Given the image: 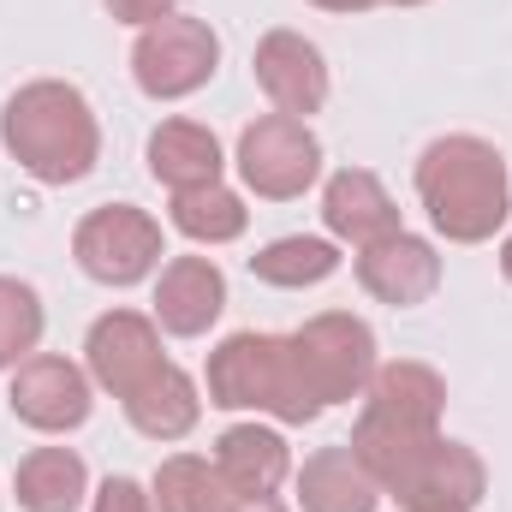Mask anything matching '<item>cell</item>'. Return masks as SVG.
I'll use <instances>...</instances> for the list:
<instances>
[{
	"label": "cell",
	"mask_w": 512,
	"mask_h": 512,
	"mask_svg": "<svg viewBox=\"0 0 512 512\" xmlns=\"http://www.w3.org/2000/svg\"><path fill=\"white\" fill-rule=\"evenodd\" d=\"M0 143L36 185H78L102 161V126L78 84L30 78L0 108Z\"/></svg>",
	"instance_id": "obj_1"
},
{
	"label": "cell",
	"mask_w": 512,
	"mask_h": 512,
	"mask_svg": "<svg viewBox=\"0 0 512 512\" xmlns=\"http://www.w3.org/2000/svg\"><path fill=\"white\" fill-rule=\"evenodd\" d=\"M417 203L447 245H489L512 215L507 161L489 137L453 131L417 155Z\"/></svg>",
	"instance_id": "obj_2"
},
{
	"label": "cell",
	"mask_w": 512,
	"mask_h": 512,
	"mask_svg": "<svg viewBox=\"0 0 512 512\" xmlns=\"http://www.w3.org/2000/svg\"><path fill=\"white\" fill-rule=\"evenodd\" d=\"M203 382H209V405L256 411V417H274L286 429H304L328 411L292 352V334H227L209 352Z\"/></svg>",
	"instance_id": "obj_3"
},
{
	"label": "cell",
	"mask_w": 512,
	"mask_h": 512,
	"mask_svg": "<svg viewBox=\"0 0 512 512\" xmlns=\"http://www.w3.org/2000/svg\"><path fill=\"white\" fill-rule=\"evenodd\" d=\"M215 66H221V36L209 30V18H191V12H167L131 42V78L149 102L197 96L215 78Z\"/></svg>",
	"instance_id": "obj_4"
},
{
	"label": "cell",
	"mask_w": 512,
	"mask_h": 512,
	"mask_svg": "<svg viewBox=\"0 0 512 512\" xmlns=\"http://www.w3.org/2000/svg\"><path fill=\"white\" fill-rule=\"evenodd\" d=\"M72 256L102 286H137V280H149L161 268L167 245H161V221L149 209H137V203H102V209H90L78 221Z\"/></svg>",
	"instance_id": "obj_5"
},
{
	"label": "cell",
	"mask_w": 512,
	"mask_h": 512,
	"mask_svg": "<svg viewBox=\"0 0 512 512\" xmlns=\"http://www.w3.org/2000/svg\"><path fill=\"white\" fill-rule=\"evenodd\" d=\"M292 352H298V364H304V376H310L322 405L364 399V387H370L376 364H382L370 322L346 316V310H322L304 328H292Z\"/></svg>",
	"instance_id": "obj_6"
},
{
	"label": "cell",
	"mask_w": 512,
	"mask_h": 512,
	"mask_svg": "<svg viewBox=\"0 0 512 512\" xmlns=\"http://www.w3.org/2000/svg\"><path fill=\"white\" fill-rule=\"evenodd\" d=\"M233 161H239V179L268 203H292V197H304L322 179V143H316L310 120H292V114L251 120L239 131V155Z\"/></svg>",
	"instance_id": "obj_7"
},
{
	"label": "cell",
	"mask_w": 512,
	"mask_h": 512,
	"mask_svg": "<svg viewBox=\"0 0 512 512\" xmlns=\"http://www.w3.org/2000/svg\"><path fill=\"white\" fill-rule=\"evenodd\" d=\"M382 495L399 512H477L483 495H489V465H483L477 447L435 435Z\"/></svg>",
	"instance_id": "obj_8"
},
{
	"label": "cell",
	"mask_w": 512,
	"mask_h": 512,
	"mask_svg": "<svg viewBox=\"0 0 512 512\" xmlns=\"http://www.w3.org/2000/svg\"><path fill=\"white\" fill-rule=\"evenodd\" d=\"M6 405H12V417H18L24 429H36V435H72V429H84L90 411H96V382H90V370H78V364L60 358V352H36V358H24V364L12 370Z\"/></svg>",
	"instance_id": "obj_9"
},
{
	"label": "cell",
	"mask_w": 512,
	"mask_h": 512,
	"mask_svg": "<svg viewBox=\"0 0 512 512\" xmlns=\"http://www.w3.org/2000/svg\"><path fill=\"white\" fill-rule=\"evenodd\" d=\"M161 328L155 316H137V310H108L90 322V340H84V370L90 382L114 399H131L137 387L161 370Z\"/></svg>",
	"instance_id": "obj_10"
},
{
	"label": "cell",
	"mask_w": 512,
	"mask_h": 512,
	"mask_svg": "<svg viewBox=\"0 0 512 512\" xmlns=\"http://www.w3.org/2000/svg\"><path fill=\"white\" fill-rule=\"evenodd\" d=\"M251 72H256V84H262V96L274 102V114L310 120V114L328 108V90H334L328 60H322V48H316L310 36H298V30H268V36L256 42Z\"/></svg>",
	"instance_id": "obj_11"
},
{
	"label": "cell",
	"mask_w": 512,
	"mask_h": 512,
	"mask_svg": "<svg viewBox=\"0 0 512 512\" xmlns=\"http://www.w3.org/2000/svg\"><path fill=\"white\" fill-rule=\"evenodd\" d=\"M227 310V274L215 256H173L155 274V328L173 340H203Z\"/></svg>",
	"instance_id": "obj_12"
},
{
	"label": "cell",
	"mask_w": 512,
	"mask_h": 512,
	"mask_svg": "<svg viewBox=\"0 0 512 512\" xmlns=\"http://www.w3.org/2000/svg\"><path fill=\"white\" fill-rule=\"evenodd\" d=\"M358 268V286L376 298V304H393V310H411V304H429L435 286H441V251L417 233H387L376 245L352 256Z\"/></svg>",
	"instance_id": "obj_13"
},
{
	"label": "cell",
	"mask_w": 512,
	"mask_h": 512,
	"mask_svg": "<svg viewBox=\"0 0 512 512\" xmlns=\"http://www.w3.org/2000/svg\"><path fill=\"white\" fill-rule=\"evenodd\" d=\"M322 227H328L334 245L364 251V245H376L387 233H399L405 221H399V203L387 197V185L370 167H340L322 185Z\"/></svg>",
	"instance_id": "obj_14"
},
{
	"label": "cell",
	"mask_w": 512,
	"mask_h": 512,
	"mask_svg": "<svg viewBox=\"0 0 512 512\" xmlns=\"http://www.w3.org/2000/svg\"><path fill=\"white\" fill-rule=\"evenodd\" d=\"M215 471H221V483L233 489V501L239 495H274L286 477H292V447H286V435L274 429V423H233V429H221V441H215Z\"/></svg>",
	"instance_id": "obj_15"
},
{
	"label": "cell",
	"mask_w": 512,
	"mask_h": 512,
	"mask_svg": "<svg viewBox=\"0 0 512 512\" xmlns=\"http://www.w3.org/2000/svg\"><path fill=\"white\" fill-rule=\"evenodd\" d=\"M364 411L382 417V423H399V429H423L435 435L441 429V411H447V382L429 370V364H376V376L364 387Z\"/></svg>",
	"instance_id": "obj_16"
},
{
	"label": "cell",
	"mask_w": 512,
	"mask_h": 512,
	"mask_svg": "<svg viewBox=\"0 0 512 512\" xmlns=\"http://www.w3.org/2000/svg\"><path fill=\"white\" fill-rule=\"evenodd\" d=\"M298 512H376L382 507V483L358 465V453L340 447H316L298 471Z\"/></svg>",
	"instance_id": "obj_17"
},
{
	"label": "cell",
	"mask_w": 512,
	"mask_h": 512,
	"mask_svg": "<svg viewBox=\"0 0 512 512\" xmlns=\"http://www.w3.org/2000/svg\"><path fill=\"white\" fill-rule=\"evenodd\" d=\"M221 137L197 120H161L149 131V173L167 191H197V185H221Z\"/></svg>",
	"instance_id": "obj_18"
},
{
	"label": "cell",
	"mask_w": 512,
	"mask_h": 512,
	"mask_svg": "<svg viewBox=\"0 0 512 512\" xmlns=\"http://www.w3.org/2000/svg\"><path fill=\"white\" fill-rule=\"evenodd\" d=\"M131 417V429L143 435V441H185L191 429H197V417H203V393L197 382L179 370V364H161L149 382L137 387L131 399H120Z\"/></svg>",
	"instance_id": "obj_19"
},
{
	"label": "cell",
	"mask_w": 512,
	"mask_h": 512,
	"mask_svg": "<svg viewBox=\"0 0 512 512\" xmlns=\"http://www.w3.org/2000/svg\"><path fill=\"white\" fill-rule=\"evenodd\" d=\"M18 507L24 512H78L90 495V465L72 447H30L18 459Z\"/></svg>",
	"instance_id": "obj_20"
},
{
	"label": "cell",
	"mask_w": 512,
	"mask_h": 512,
	"mask_svg": "<svg viewBox=\"0 0 512 512\" xmlns=\"http://www.w3.org/2000/svg\"><path fill=\"white\" fill-rule=\"evenodd\" d=\"M251 274L274 292H304V286H322L340 274V245L316 239V233H286L251 256Z\"/></svg>",
	"instance_id": "obj_21"
},
{
	"label": "cell",
	"mask_w": 512,
	"mask_h": 512,
	"mask_svg": "<svg viewBox=\"0 0 512 512\" xmlns=\"http://www.w3.org/2000/svg\"><path fill=\"white\" fill-rule=\"evenodd\" d=\"M167 221H173L191 245H233V239H245L251 209H245V197L227 191V185H197V191H173Z\"/></svg>",
	"instance_id": "obj_22"
},
{
	"label": "cell",
	"mask_w": 512,
	"mask_h": 512,
	"mask_svg": "<svg viewBox=\"0 0 512 512\" xmlns=\"http://www.w3.org/2000/svg\"><path fill=\"white\" fill-rule=\"evenodd\" d=\"M149 501H155V512H227L233 489L221 483L215 459L173 453V459H161V471L149 483Z\"/></svg>",
	"instance_id": "obj_23"
},
{
	"label": "cell",
	"mask_w": 512,
	"mask_h": 512,
	"mask_svg": "<svg viewBox=\"0 0 512 512\" xmlns=\"http://www.w3.org/2000/svg\"><path fill=\"white\" fill-rule=\"evenodd\" d=\"M42 328H48V310H42L36 286H30V280L0 274V376H6V370H18L24 358H36Z\"/></svg>",
	"instance_id": "obj_24"
},
{
	"label": "cell",
	"mask_w": 512,
	"mask_h": 512,
	"mask_svg": "<svg viewBox=\"0 0 512 512\" xmlns=\"http://www.w3.org/2000/svg\"><path fill=\"white\" fill-rule=\"evenodd\" d=\"M90 512H155V501H149V489L137 477H108L96 489V507Z\"/></svg>",
	"instance_id": "obj_25"
},
{
	"label": "cell",
	"mask_w": 512,
	"mask_h": 512,
	"mask_svg": "<svg viewBox=\"0 0 512 512\" xmlns=\"http://www.w3.org/2000/svg\"><path fill=\"white\" fill-rule=\"evenodd\" d=\"M108 12H114L120 24H137V30H149L155 18L179 12V0H108Z\"/></svg>",
	"instance_id": "obj_26"
},
{
	"label": "cell",
	"mask_w": 512,
	"mask_h": 512,
	"mask_svg": "<svg viewBox=\"0 0 512 512\" xmlns=\"http://www.w3.org/2000/svg\"><path fill=\"white\" fill-rule=\"evenodd\" d=\"M227 512H286V501H274V495H239Z\"/></svg>",
	"instance_id": "obj_27"
},
{
	"label": "cell",
	"mask_w": 512,
	"mask_h": 512,
	"mask_svg": "<svg viewBox=\"0 0 512 512\" xmlns=\"http://www.w3.org/2000/svg\"><path fill=\"white\" fill-rule=\"evenodd\" d=\"M310 6H322V12H370L382 0H310Z\"/></svg>",
	"instance_id": "obj_28"
},
{
	"label": "cell",
	"mask_w": 512,
	"mask_h": 512,
	"mask_svg": "<svg viewBox=\"0 0 512 512\" xmlns=\"http://www.w3.org/2000/svg\"><path fill=\"white\" fill-rule=\"evenodd\" d=\"M501 274H507V286H512V233H507V245H501Z\"/></svg>",
	"instance_id": "obj_29"
},
{
	"label": "cell",
	"mask_w": 512,
	"mask_h": 512,
	"mask_svg": "<svg viewBox=\"0 0 512 512\" xmlns=\"http://www.w3.org/2000/svg\"><path fill=\"white\" fill-rule=\"evenodd\" d=\"M382 6H429V0H382Z\"/></svg>",
	"instance_id": "obj_30"
}]
</instances>
